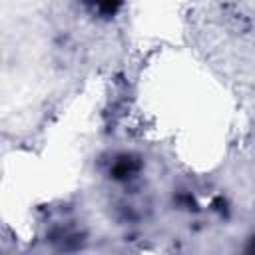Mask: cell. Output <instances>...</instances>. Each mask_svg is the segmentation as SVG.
I'll return each mask as SVG.
<instances>
[{
  "mask_svg": "<svg viewBox=\"0 0 255 255\" xmlns=\"http://www.w3.org/2000/svg\"><path fill=\"white\" fill-rule=\"evenodd\" d=\"M249 255H255V251H253V253H249Z\"/></svg>",
  "mask_w": 255,
  "mask_h": 255,
  "instance_id": "obj_1",
  "label": "cell"
}]
</instances>
